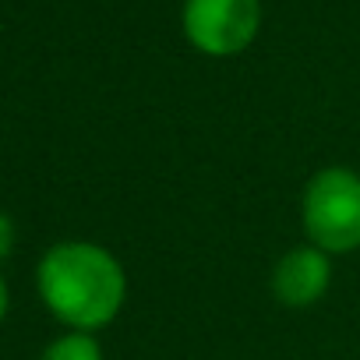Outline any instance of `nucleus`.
Returning <instances> with one entry per match:
<instances>
[{
	"label": "nucleus",
	"mask_w": 360,
	"mask_h": 360,
	"mask_svg": "<svg viewBox=\"0 0 360 360\" xmlns=\"http://www.w3.org/2000/svg\"><path fill=\"white\" fill-rule=\"evenodd\" d=\"M36 286L46 311L64 321L71 332L106 328L127 300V272L113 251L92 240H60L53 244L39 269Z\"/></svg>",
	"instance_id": "f257e3e1"
},
{
	"label": "nucleus",
	"mask_w": 360,
	"mask_h": 360,
	"mask_svg": "<svg viewBox=\"0 0 360 360\" xmlns=\"http://www.w3.org/2000/svg\"><path fill=\"white\" fill-rule=\"evenodd\" d=\"M300 226L307 244L342 258L360 251V173L349 166H321L300 195Z\"/></svg>",
	"instance_id": "f03ea898"
},
{
	"label": "nucleus",
	"mask_w": 360,
	"mask_h": 360,
	"mask_svg": "<svg viewBox=\"0 0 360 360\" xmlns=\"http://www.w3.org/2000/svg\"><path fill=\"white\" fill-rule=\"evenodd\" d=\"M184 39L205 57L244 53L262 29L258 0H184Z\"/></svg>",
	"instance_id": "7ed1b4c3"
},
{
	"label": "nucleus",
	"mask_w": 360,
	"mask_h": 360,
	"mask_svg": "<svg viewBox=\"0 0 360 360\" xmlns=\"http://www.w3.org/2000/svg\"><path fill=\"white\" fill-rule=\"evenodd\" d=\"M269 286H272V297L283 307L307 311V307L321 304L328 286H332V255H325V251H318L314 244L304 240L276 262Z\"/></svg>",
	"instance_id": "20e7f679"
},
{
	"label": "nucleus",
	"mask_w": 360,
	"mask_h": 360,
	"mask_svg": "<svg viewBox=\"0 0 360 360\" xmlns=\"http://www.w3.org/2000/svg\"><path fill=\"white\" fill-rule=\"evenodd\" d=\"M39 360H106V356L103 342L92 332H64L43 349Z\"/></svg>",
	"instance_id": "39448f33"
},
{
	"label": "nucleus",
	"mask_w": 360,
	"mask_h": 360,
	"mask_svg": "<svg viewBox=\"0 0 360 360\" xmlns=\"http://www.w3.org/2000/svg\"><path fill=\"white\" fill-rule=\"evenodd\" d=\"M15 248V223L8 212H0V258H8Z\"/></svg>",
	"instance_id": "423d86ee"
},
{
	"label": "nucleus",
	"mask_w": 360,
	"mask_h": 360,
	"mask_svg": "<svg viewBox=\"0 0 360 360\" xmlns=\"http://www.w3.org/2000/svg\"><path fill=\"white\" fill-rule=\"evenodd\" d=\"M8 304H11V297H8V283H4V276H0V321H4V314H8Z\"/></svg>",
	"instance_id": "0eeeda50"
}]
</instances>
